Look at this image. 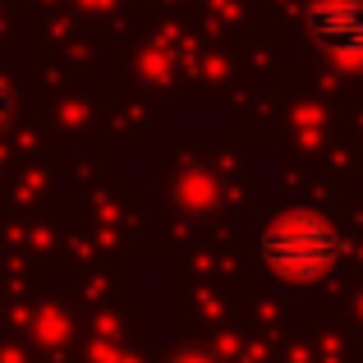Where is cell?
<instances>
[{
    "label": "cell",
    "mask_w": 363,
    "mask_h": 363,
    "mask_svg": "<svg viewBox=\"0 0 363 363\" xmlns=\"http://www.w3.org/2000/svg\"><path fill=\"white\" fill-rule=\"evenodd\" d=\"M257 253H262L267 272L281 276L285 285H313V281H322V276L340 262L345 240H340V230L322 212L294 207V212H281L262 230Z\"/></svg>",
    "instance_id": "1"
},
{
    "label": "cell",
    "mask_w": 363,
    "mask_h": 363,
    "mask_svg": "<svg viewBox=\"0 0 363 363\" xmlns=\"http://www.w3.org/2000/svg\"><path fill=\"white\" fill-rule=\"evenodd\" d=\"M303 23L331 60L363 69V0H313Z\"/></svg>",
    "instance_id": "2"
},
{
    "label": "cell",
    "mask_w": 363,
    "mask_h": 363,
    "mask_svg": "<svg viewBox=\"0 0 363 363\" xmlns=\"http://www.w3.org/2000/svg\"><path fill=\"white\" fill-rule=\"evenodd\" d=\"M9 120H14V97H9V88H5V79H0V133L9 129Z\"/></svg>",
    "instance_id": "3"
}]
</instances>
